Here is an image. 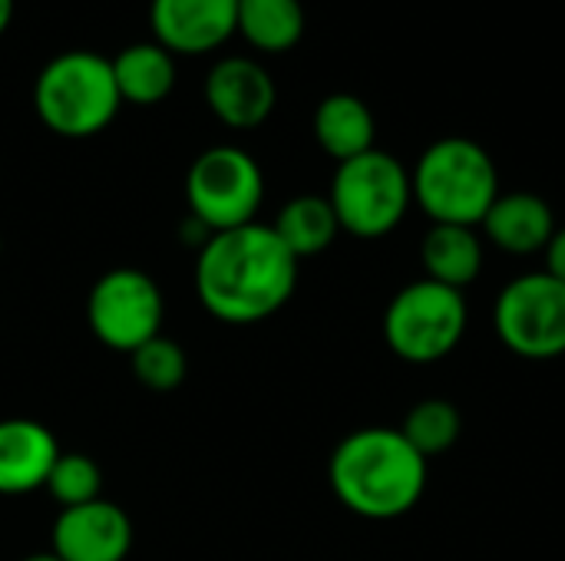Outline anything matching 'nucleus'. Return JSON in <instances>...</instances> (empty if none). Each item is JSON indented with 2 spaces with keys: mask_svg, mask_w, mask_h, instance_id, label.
Returning <instances> with one entry per match:
<instances>
[{
  "mask_svg": "<svg viewBox=\"0 0 565 561\" xmlns=\"http://www.w3.org/2000/svg\"><path fill=\"white\" fill-rule=\"evenodd\" d=\"M298 288V258L271 225H242L202 241L195 294L222 324H262L278 314Z\"/></svg>",
  "mask_w": 565,
  "mask_h": 561,
  "instance_id": "1",
  "label": "nucleus"
},
{
  "mask_svg": "<svg viewBox=\"0 0 565 561\" xmlns=\"http://www.w3.org/2000/svg\"><path fill=\"white\" fill-rule=\"evenodd\" d=\"M430 463L397 427H361L348 433L328 463L334 499L371 522H391L417 509L427 493Z\"/></svg>",
  "mask_w": 565,
  "mask_h": 561,
  "instance_id": "2",
  "label": "nucleus"
},
{
  "mask_svg": "<svg viewBox=\"0 0 565 561\" xmlns=\"http://www.w3.org/2000/svg\"><path fill=\"white\" fill-rule=\"evenodd\" d=\"M411 192L430 225L480 228L483 215L500 195L497 162L473 139H437L417 159L411 172Z\"/></svg>",
  "mask_w": 565,
  "mask_h": 561,
  "instance_id": "3",
  "label": "nucleus"
},
{
  "mask_svg": "<svg viewBox=\"0 0 565 561\" xmlns=\"http://www.w3.org/2000/svg\"><path fill=\"white\" fill-rule=\"evenodd\" d=\"M33 106L40 122L63 139H86L103 132L122 106L113 60L89 50L53 56L36 76Z\"/></svg>",
  "mask_w": 565,
  "mask_h": 561,
  "instance_id": "4",
  "label": "nucleus"
},
{
  "mask_svg": "<svg viewBox=\"0 0 565 561\" xmlns=\"http://www.w3.org/2000/svg\"><path fill=\"white\" fill-rule=\"evenodd\" d=\"M384 344L404 364H437L450 357L470 327L467 294L430 278L404 284L384 311Z\"/></svg>",
  "mask_w": 565,
  "mask_h": 561,
  "instance_id": "5",
  "label": "nucleus"
},
{
  "mask_svg": "<svg viewBox=\"0 0 565 561\" xmlns=\"http://www.w3.org/2000/svg\"><path fill=\"white\" fill-rule=\"evenodd\" d=\"M328 202L338 215L341 231L354 238L391 235L414 205L411 172L391 152L371 149L338 165Z\"/></svg>",
  "mask_w": 565,
  "mask_h": 561,
  "instance_id": "6",
  "label": "nucleus"
},
{
  "mask_svg": "<svg viewBox=\"0 0 565 561\" xmlns=\"http://www.w3.org/2000/svg\"><path fill=\"white\" fill-rule=\"evenodd\" d=\"M265 198L258 162L235 145L205 149L185 175V202L192 218L215 231L252 225Z\"/></svg>",
  "mask_w": 565,
  "mask_h": 561,
  "instance_id": "7",
  "label": "nucleus"
},
{
  "mask_svg": "<svg viewBox=\"0 0 565 561\" xmlns=\"http://www.w3.org/2000/svg\"><path fill=\"white\" fill-rule=\"evenodd\" d=\"M500 344L523 360L565 357V284L546 271L513 278L493 304Z\"/></svg>",
  "mask_w": 565,
  "mask_h": 561,
  "instance_id": "8",
  "label": "nucleus"
},
{
  "mask_svg": "<svg viewBox=\"0 0 565 561\" xmlns=\"http://www.w3.org/2000/svg\"><path fill=\"white\" fill-rule=\"evenodd\" d=\"M166 301L159 284L139 268L106 271L86 301V321L96 341L109 350L132 354L162 334Z\"/></svg>",
  "mask_w": 565,
  "mask_h": 561,
  "instance_id": "9",
  "label": "nucleus"
},
{
  "mask_svg": "<svg viewBox=\"0 0 565 561\" xmlns=\"http://www.w3.org/2000/svg\"><path fill=\"white\" fill-rule=\"evenodd\" d=\"M132 549L129 516L109 503L93 499L86 506L60 509L53 522V555L63 561H126Z\"/></svg>",
  "mask_w": 565,
  "mask_h": 561,
  "instance_id": "10",
  "label": "nucleus"
},
{
  "mask_svg": "<svg viewBox=\"0 0 565 561\" xmlns=\"http://www.w3.org/2000/svg\"><path fill=\"white\" fill-rule=\"evenodd\" d=\"M149 23L169 53L199 56L222 46L238 26V0H152Z\"/></svg>",
  "mask_w": 565,
  "mask_h": 561,
  "instance_id": "11",
  "label": "nucleus"
},
{
  "mask_svg": "<svg viewBox=\"0 0 565 561\" xmlns=\"http://www.w3.org/2000/svg\"><path fill=\"white\" fill-rule=\"evenodd\" d=\"M275 79L245 56H228L205 76V103L228 129H255L275 109Z\"/></svg>",
  "mask_w": 565,
  "mask_h": 561,
  "instance_id": "12",
  "label": "nucleus"
},
{
  "mask_svg": "<svg viewBox=\"0 0 565 561\" xmlns=\"http://www.w3.org/2000/svg\"><path fill=\"white\" fill-rule=\"evenodd\" d=\"M480 231L493 248L513 258H530L546 251L556 231V215L550 202L536 192H500L483 215Z\"/></svg>",
  "mask_w": 565,
  "mask_h": 561,
  "instance_id": "13",
  "label": "nucleus"
},
{
  "mask_svg": "<svg viewBox=\"0 0 565 561\" xmlns=\"http://www.w3.org/2000/svg\"><path fill=\"white\" fill-rule=\"evenodd\" d=\"M60 456L56 436L36 420H0V496H26L46 486Z\"/></svg>",
  "mask_w": 565,
  "mask_h": 561,
  "instance_id": "14",
  "label": "nucleus"
},
{
  "mask_svg": "<svg viewBox=\"0 0 565 561\" xmlns=\"http://www.w3.org/2000/svg\"><path fill=\"white\" fill-rule=\"evenodd\" d=\"M483 235L470 225H430L420 241L424 278L454 291H467L483 274Z\"/></svg>",
  "mask_w": 565,
  "mask_h": 561,
  "instance_id": "15",
  "label": "nucleus"
},
{
  "mask_svg": "<svg viewBox=\"0 0 565 561\" xmlns=\"http://www.w3.org/2000/svg\"><path fill=\"white\" fill-rule=\"evenodd\" d=\"M374 132L377 129L367 103L351 93H334L315 109V139L331 159H338V165L371 152Z\"/></svg>",
  "mask_w": 565,
  "mask_h": 561,
  "instance_id": "16",
  "label": "nucleus"
},
{
  "mask_svg": "<svg viewBox=\"0 0 565 561\" xmlns=\"http://www.w3.org/2000/svg\"><path fill=\"white\" fill-rule=\"evenodd\" d=\"M113 76L122 103L156 106L175 86V63L172 53L159 43H132L113 56Z\"/></svg>",
  "mask_w": 565,
  "mask_h": 561,
  "instance_id": "17",
  "label": "nucleus"
},
{
  "mask_svg": "<svg viewBox=\"0 0 565 561\" xmlns=\"http://www.w3.org/2000/svg\"><path fill=\"white\" fill-rule=\"evenodd\" d=\"M271 228L298 261L328 251L334 245V238L341 235V225H338V215H334L328 195H298V198H291L278 212Z\"/></svg>",
  "mask_w": 565,
  "mask_h": 561,
  "instance_id": "18",
  "label": "nucleus"
},
{
  "mask_svg": "<svg viewBox=\"0 0 565 561\" xmlns=\"http://www.w3.org/2000/svg\"><path fill=\"white\" fill-rule=\"evenodd\" d=\"M235 33L262 53H285L305 33V7L301 0H238Z\"/></svg>",
  "mask_w": 565,
  "mask_h": 561,
  "instance_id": "19",
  "label": "nucleus"
},
{
  "mask_svg": "<svg viewBox=\"0 0 565 561\" xmlns=\"http://www.w3.org/2000/svg\"><path fill=\"white\" fill-rule=\"evenodd\" d=\"M397 430L430 463L434 456H444V453H450L460 443V436H463V413L447 397H424V400H417L407 410V417H404V423Z\"/></svg>",
  "mask_w": 565,
  "mask_h": 561,
  "instance_id": "20",
  "label": "nucleus"
},
{
  "mask_svg": "<svg viewBox=\"0 0 565 561\" xmlns=\"http://www.w3.org/2000/svg\"><path fill=\"white\" fill-rule=\"evenodd\" d=\"M129 360H132V377L146 390H152V393L175 390L185 380V374H189L185 350L172 337H162V334L152 337V341H146L142 347H136L129 354Z\"/></svg>",
  "mask_w": 565,
  "mask_h": 561,
  "instance_id": "21",
  "label": "nucleus"
},
{
  "mask_svg": "<svg viewBox=\"0 0 565 561\" xmlns=\"http://www.w3.org/2000/svg\"><path fill=\"white\" fill-rule=\"evenodd\" d=\"M53 503L60 509H73V506H86L93 499H103L99 489H103V473L96 466V460H89L86 453H60L50 476H46V486H43Z\"/></svg>",
  "mask_w": 565,
  "mask_h": 561,
  "instance_id": "22",
  "label": "nucleus"
},
{
  "mask_svg": "<svg viewBox=\"0 0 565 561\" xmlns=\"http://www.w3.org/2000/svg\"><path fill=\"white\" fill-rule=\"evenodd\" d=\"M543 261H546V274H553L556 281H563L565 284V228H556L553 231V238H550V245H546V251H543Z\"/></svg>",
  "mask_w": 565,
  "mask_h": 561,
  "instance_id": "23",
  "label": "nucleus"
},
{
  "mask_svg": "<svg viewBox=\"0 0 565 561\" xmlns=\"http://www.w3.org/2000/svg\"><path fill=\"white\" fill-rule=\"evenodd\" d=\"M10 20H13V0H0V36L10 26Z\"/></svg>",
  "mask_w": 565,
  "mask_h": 561,
  "instance_id": "24",
  "label": "nucleus"
},
{
  "mask_svg": "<svg viewBox=\"0 0 565 561\" xmlns=\"http://www.w3.org/2000/svg\"><path fill=\"white\" fill-rule=\"evenodd\" d=\"M23 561H63V559H56L53 552H36V555H26Z\"/></svg>",
  "mask_w": 565,
  "mask_h": 561,
  "instance_id": "25",
  "label": "nucleus"
},
{
  "mask_svg": "<svg viewBox=\"0 0 565 561\" xmlns=\"http://www.w3.org/2000/svg\"><path fill=\"white\" fill-rule=\"evenodd\" d=\"M0 255H3V238H0Z\"/></svg>",
  "mask_w": 565,
  "mask_h": 561,
  "instance_id": "26",
  "label": "nucleus"
}]
</instances>
